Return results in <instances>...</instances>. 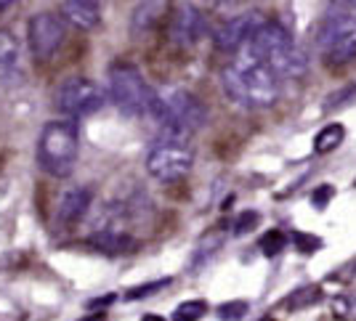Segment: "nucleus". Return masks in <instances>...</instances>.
Here are the masks:
<instances>
[{
    "label": "nucleus",
    "mask_w": 356,
    "mask_h": 321,
    "mask_svg": "<svg viewBox=\"0 0 356 321\" xmlns=\"http://www.w3.org/2000/svg\"><path fill=\"white\" fill-rule=\"evenodd\" d=\"M252 58L264 61L280 77H300L306 72V56L296 45L293 35L280 22H266L242 48Z\"/></svg>",
    "instance_id": "nucleus-3"
},
{
    "label": "nucleus",
    "mask_w": 356,
    "mask_h": 321,
    "mask_svg": "<svg viewBox=\"0 0 356 321\" xmlns=\"http://www.w3.org/2000/svg\"><path fill=\"white\" fill-rule=\"evenodd\" d=\"M80 154V128L74 120H51L45 122L38 146H35V157L40 170L54 178H64L74 170V162Z\"/></svg>",
    "instance_id": "nucleus-4"
},
{
    "label": "nucleus",
    "mask_w": 356,
    "mask_h": 321,
    "mask_svg": "<svg viewBox=\"0 0 356 321\" xmlns=\"http://www.w3.org/2000/svg\"><path fill=\"white\" fill-rule=\"evenodd\" d=\"M221 83L229 101L239 104L245 109H268L277 104L280 90H282L280 74L245 51L223 69Z\"/></svg>",
    "instance_id": "nucleus-1"
},
{
    "label": "nucleus",
    "mask_w": 356,
    "mask_h": 321,
    "mask_svg": "<svg viewBox=\"0 0 356 321\" xmlns=\"http://www.w3.org/2000/svg\"><path fill=\"white\" fill-rule=\"evenodd\" d=\"M141 321H165V319L160 316V313H144V316H141Z\"/></svg>",
    "instance_id": "nucleus-29"
},
{
    "label": "nucleus",
    "mask_w": 356,
    "mask_h": 321,
    "mask_svg": "<svg viewBox=\"0 0 356 321\" xmlns=\"http://www.w3.org/2000/svg\"><path fill=\"white\" fill-rule=\"evenodd\" d=\"M205 32H208V19L192 3L176 6V11L168 19V38L181 48L197 45L205 38Z\"/></svg>",
    "instance_id": "nucleus-11"
},
{
    "label": "nucleus",
    "mask_w": 356,
    "mask_h": 321,
    "mask_svg": "<svg viewBox=\"0 0 356 321\" xmlns=\"http://www.w3.org/2000/svg\"><path fill=\"white\" fill-rule=\"evenodd\" d=\"M168 6L165 3H138L131 16V35L134 38H144L152 29L163 22Z\"/></svg>",
    "instance_id": "nucleus-14"
},
{
    "label": "nucleus",
    "mask_w": 356,
    "mask_h": 321,
    "mask_svg": "<svg viewBox=\"0 0 356 321\" xmlns=\"http://www.w3.org/2000/svg\"><path fill=\"white\" fill-rule=\"evenodd\" d=\"M194 165V151L186 144V138L165 135L149 149L147 154V173L163 183H176L186 178Z\"/></svg>",
    "instance_id": "nucleus-7"
},
{
    "label": "nucleus",
    "mask_w": 356,
    "mask_h": 321,
    "mask_svg": "<svg viewBox=\"0 0 356 321\" xmlns=\"http://www.w3.org/2000/svg\"><path fill=\"white\" fill-rule=\"evenodd\" d=\"M106 85H109V99L115 101L122 115L141 117L149 115V104H152V88L147 85L144 74L136 69L128 61H118L109 67L106 74Z\"/></svg>",
    "instance_id": "nucleus-6"
},
{
    "label": "nucleus",
    "mask_w": 356,
    "mask_h": 321,
    "mask_svg": "<svg viewBox=\"0 0 356 321\" xmlns=\"http://www.w3.org/2000/svg\"><path fill=\"white\" fill-rule=\"evenodd\" d=\"M170 284V279L165 277V279H157V281H149V284H138V287H134V290H128L125 292V300H144V297H149V295H154V292H160L165 290Z\"/></svg>",
    "instance_id": "nucleus-21"
},
{
    "label": "nucleus",
    "mask_w": 356,
    "mask_h": 321,
    "mask_svg": "<svg viewBox=\"0 0 356 321\" xmlns=\"http://www.w3.org/2000/svg\"><path fill=\"white\" fill-rule=\"evenodd\" d=\"M218 319L221 321H239L245 313H250V306L245 303V300H232V303H223L218 306Z\"/></svg>",
    "instance_id": "nucleus-23"
},
{
    "label": "nucleus",
    "mask_w": 356,
    "mask_h": 321,
    "mask_svg": "<svg viewBox=\"0 0 356 321\" xmlns=\"http://www.w3.org/2000/svg\"><path fill=\"white\" fill-rule=\"evenodd\" d=\"M61 14L77 29H96L102 24V6L93 0H64Z\"/></svg>",
    "instance_id": "nucleus-13"
},
{
    "label": "nucleus",
    "mask_w": 356,
    "mask_h": 321,
    "mask_svg": "<svg viewBox=\"0 0 356 321\" xmlns=\"http://www.w3.org/2000/svg\"><path fill=\"white\" fill-rule=\"evenodd\" d=\"M149 115L163 125L168 135H178V138L192 135L194 131H200L208 122V109L202 106V101L189 90L173 85L152 90Z\"/></svg>",
    "instance_id": "nucleus-2"
},
{
    "label": "nucleus",
    "mask_w": 356,
    "mask_h": 321,
    "mask_svg": "<svg viewBox=\"0 0 356 321\" xmlns=\"http://www.w3.org/2000/svg\"><path fill=\"white\" fill-rule=\"evenodd\" d=\"M316 54L325 64H348L356 58V16L346 11L327 14L316 27Z\"/></svg>",
    "instance_id": "nucleus-5"
},
{
    "label": "nucleus",
    "mask_w": 356,
    "mask_h": 321,
    "mask_svg": "<svg viewBox=\"0 0 356 321\" xmlns=\"http://www.w3.org/2000/svg\"><path fill=\"white\" fill-rule=\"evenodd\" d=\"M319 297H322V292H319V287H303V290L293 292V297L287 300V306L293 308V311H300V308H306V306H314V303H319Z\"/></svg>",
    "instance_id": "nucleus-20"
},
{
    "label": "nucleus",
    "mask_w": 356,
    "mask_h": 321,
    "mask_svg": "<svg viewBox=\"0 0 356 321\" xmlns=\"http://www.w3.org/2000/svg\"><path fill=\"white\" fill-rule=\"evenodd\" d=\"M115 300H118V295L109 292V295H104V297H93V300H88V308H102V311H104V308L112 306Z\"/></svg>",
    "instance_id": "nucleus-27"
},
{
    "label": "nucleus",
    "mask_w": 356,
    "mask_h": 321,
    "mask_svg": "<svg viewBox=\"0 0 356 321\" xmlns=\"http://www.w3.org/2000/svg\"><path fill=\"white\" fill-rule=\"evenodd\" d=\"M90 247H96L99 252H106V255H120V252H131L134 249V239L125 231H118V229H104V231H96L88 239Z\"/></svg>",
    "instance_id": "nucleus-16"
},
{
    "label": "nucleus",
    "mask_w": 356,
    "mask_h": 321,
    "mask_svg": "<svg viewBox=\"0 0 356 321\" xmlns=\"http://www.w3.org/2000/svg\"><path fill=\"white\" fill-rule=\"evenodd\" d=\"M205 313H208L205 300H186L173 311V321H200Z\"/></svg>",
    "instance_id": "nucleus-19"
},
{
    "label": "nucleus",
    "mask_w": 356,
    "mask_h": 321,
    "mask_svg": "<svg viewBox=\"0 0 356 321\" xmlns=\"http://www.w3.org/2000/svg\"><path fill=\"white\" fill-rule=\"evenodd\" d=\"M80 321H106V313L102 311V313H88V316H83Z\"/></svg>",
    "instance_id": "nucleus-28"
},
{
    "label": "nucleus",
    "mask_w": 356,
    "mask_h": 321,
    "mask_svg": "<svg viewBox=\"0 0 356 321\" xmlns=\"http://www.w3.org/2000/svg\"><path fill=\"white\" fill-rule=\"evenodd\" d=\"M332 313H338L341 319H354L356 316V295H341L332 303Z\"/></svg>",
    "instance_id": "nucleus-25"
},
{
    "label": "nucleus",
    "mask_w": 356,
    "mask_h": 321,
    "mask_svg": "<svg viewBox=\"0 0 356 321\" xmlns=\"http://www.w3.org/2000/svg\"><path fill=\"white\" fill-rule=\"evenodd\" d=\"M268 19L258 11H245V14H237L232 19H226L221 27L213 32V43L218 51H239L250 43V38L258 32V29L266 24Z\"/></svg>",
    "instance_id": "nucleus-10"
},
{
    "label": "nucleus",
    "mask_w": 356,
    "mask_h": 321,
    "mask_svg": "<svg viewBox=\"0 0 356 321\" xmlns=\"http://www.w3.org/2000/svg\"><path fill=\"white\" fill-rule=\"evenodd\" d=\"M332 194H335V189H332L330 183H322V186H319V189L312 194V204L316 207V210H325L327 202L332 199Z\"/></svg>",
    "instance_id": "nucleus-26"
},
{
    "label": "nucleus",
    "mask_w": 356,
    "mask_h": 321,
    "mask_svg": "<svg viewBox=\"0 0 356 321\" xmlns=\"http://www.w3.org/2000/svg\"><path fill=\"white\" fill-rule=\"evenodd\" d=\"M343 138H346V128H343L341 122H330V125H325L322 131L316 133L314 151L316 154H330V151H335L343 144Z\"/></svg>",
    "instance_id": "nucleus-17"
},
{
    "label": "nucleus",
    "mask_w": 356,
    "mask_h": 321,
    "mask_svg": "<svg viewBox=\"0 0 356 321\" xmlns=\"http://www.w3.org/2000/svg\"><path fill=\"white\" fill-rule=\"evenodd\" d=\"M6 8H11V3H8V0H0V14H3Z\"/></svg>",
    "instance_id": "nucleus-30"
},
{
    "label": "nucleus",
    "mask_w": 356,
    "mask_h": 321,
    "mask_svg": "<svg viewBox=\"0 0 356 321\" xmlns=\"http://www.w3.org/2000/svg\"><path fill=\"white\" fill-rule=\"evenodd\" d=\"M90 202H93V189L90 186H77V189L67 191L59 199V207H56V220L70 226V223H77L88 213Z\"/></svg>",
    "instance_id": "nucleus-12"
},
{
    "label": "nucleus",
    "mask_w": 356,
    "mask_h": 321,
    "mask_svg": "<svg viewBox=\"0 0 356 321\" xmlns=\"http://www.w3.org/2000/svg\"><path fill=\"white\" fill-rule=\"evenodd\" d=\"M290 242H293L298 252H303V255H314L316 249L322 247V239H319V236H314V233H303V231L290 233Z\"/></svg>",
    "instance_id": "nucleus-22"
},
{
    "label": "nucleus",
    "mask_w": 356,
    "mask_h": 321,
    "mask_svg": "<svg viewBox=\"0 0 356 321\" xmlns=\"http://www.w3.org/2000/svg\"><path fill=\"white\" fill-rule=\"evenodd\" d=\"M64 38H67V24L59 14L43 11L32 16L27 24V43H30L32 56L40 61L54 56L64 43Z\"/></svg>",
    "instance_id": "nucleus-9"
},
{
    "label": "nucleus",
    "mask_w": 356,
    "mask_h": 321,
    "mask_svg": "<svg viewBox=\"0 0 356 321\" xmlns=\"http://www.w3.org/2000/svg\"><path fill=\"white\" fill-rule=\"evenodd\" d=\"M287 233H282L280 229H271V231H266L264 236H261V242H258V249L266 255V258H274V255H280L284 249V245H287Z\"/></svg>",
    "instance_id": "nucleus-18"
},
{
    "label": "nucleus",
    "mask_w": 356,
    "mask_h": 321,
    "mask_svg": "<svg viewBox=\"0 0 356 321\" xmlns=\"http://www.w3.org/2000/svg\"><path fill=\"white\" fill-rule=\"evenodd\" d=\"M54 104L64 115V120H80V117L96 115L106 104V93L88 77H70L56 88Z\"/></svg>",
    "instance_id": "nucleus-8"
},
{
    "label": "nucleus",
    "mask_w": 356,
    "mask_h": 321,
    "mask_svg": "<svg viewBox=\"0 0 356 321\" xmlns=\"http://www.w3.org/2000/svg\"><path fill=\"white\" fill-rule=\"evenodd\" d=\"M261 223V215L255 213V210H245V213H239V218L234 220V236H248V233L255 229Z\"/></svg>",
    "instance_id": "nucleus-24"
},
{
    "label": "nucleus",
    "mask_w": 356,
    "mask_h": 321,
    "mask_svg": "<svg viewBox=\"0 0 356 321\" xmlns=\"http://www.w3.org/2000/svg\"><path fill=\"white\" fill-rule=\"evenodd\" d=\"M19 58H22V45L16 35L11 29H0V83L14 77L19 69Z\"/></svg>",
    "instance_id": "nucleus-15"
}]
</instances>
